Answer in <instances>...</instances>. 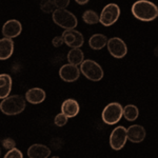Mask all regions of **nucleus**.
<instances>
[{
    "label": "nucleus",
    "mask_w": 158,
    "mask_h": 158,
    "mask_svg": "<svg viewBox=\"0 0 158 158\" xmlns=\"http://www.w3.org/2000/svg\"><path fill=\"white\" fill-rule=\"evenodd\" d=\"M13 79L9 74H1L0 75V98L4 99L10 96L12 91Z\"/></svg>",
    "instance_id": "f3484780"
},
{
    "label": "nucleus",
    "mask_w": 158,
    "mask_h": 158,
    "mask_svg": "<svg viewBox=\"0 0 158 158\" xmlns=\"http://www.w3.org/2000/svg\"><path fill=\"white\" fill-rule=\"evenodd\" d=\"M3 158H23V154L17 148H14L12 150H9L3 156Z\"/></svg>",
    "instance_id": "b1692460"
},
{
    "label": "nucleus",
    "mask_w": 158,
    "mask_h": 158,
    "mask_svg": "<svg viewBox=\"0 0 158 158\" xmlns=\"http://www.w3.org/2000/svg\"><path fill=\"white\" fill-rule=\"evenodd\" d=\"M52 158H59V157H58V156H53Z\"/></svg>",
    "instance_id": "c756f323"
},
{
    "label": "nucleus",
    "mask_w": 158,
    "mask_h": 158,
    "mask_svg": "<svg viewBox=\"0 0 158 158\" xmlns=\"http://www.w3.org/2000/svg\"><path fill=\"white\" fill-rule=\"evenodd\" d=\"M27 154L29 158H48L51 155V149L45 144L34 143L27 149Z\"/></svg>",
    "instance_id": "4468645a"
},
{
    "label": "nucleus",
    "mask_w": 158,
    "mask_h": 158,
    "mask_svg": "<svg viewBox=\"0 0 158 158\" xmlns=\"http://www.w3.org/2000/svg\"><path fill=\"white\" fill-rule=\"evenodd\" d=\"M68 61L73 65H81L85 61V54L80 49H72L68 53Z\"/></svg>",
    "instance_id": "6ab92c4d"
},
{
    "label": "nucleus",
    "mask_w": 158,
    "mask_h": 158,
    "mask_svg": "<svg viewBox=\"0 0 158 158\" xmlns=\"http://www.w3.org/2000/svg\"><path fill=\"white\" fill-rule=\"evenodd\" d=\"M27 106V100L20 95H11L2 99L0 103V111L7 116H15L22 113Z\"/></svg>",
    "instance_id": "f03ea898"
},
{
    "label": "nucleus",
    "mask_w": 158,
    "mask_h": 158,
    "mask_svg": "<svg viewBox=\"0 0 158 158\" xmlns=\"http://www.w3.org/2000/svg\"><path fill=\"white\" fill-rule=\"evenodd\" d=\"M62 37L64 39V43L71 49H80L85 43L83 35L75 29L65 30L62 33Z\"/></svg>",
    "instance_id": "1a4fd4ad"
},
{
    "label": "nucleus",
    "mask_w": 158,
    "mask_h": 158,
    "mask_svg": "<svg viewBox=\"0 0 158 158\" xmlns=\"http://www.w3.org/2000/svg\"><path fill=\"white\" fill-rule=\"evenodd\" d=\"M123 116V108L119 102H111L103 109L101 113L102 121L108 126L118 123Z\"/></svg>",
    "instance_id": "20e7f679"
},
{
    "label": "nucleus",
    "mask_w": 158,
    "mask_h": 158,
    "mask_svg": "<svg viewBox=\"0 0 158 158\" xmlns=\"http://www.w3.org/2000/svg\"><path fill=\"white\" fill-rule=\"evenodd\" d=\"M52 19L58 27L64 30H73L78 24L76 16L67 9H56L52 14Z\"/></svg>",
    "instance_id": "7ed1b4c3"
},
{
    "label": "nucleus",
    "mask_w": 158,
    "mask_h": 158,
    "mask_svg": "<svg viewBox=\"0 0 158 158\" xmlns=\"http://www.w3.org/2000/svg\"><path fill=\"white\" fill-rule=\"evenodd\" d=\"M139 116V110L135 104H127L123 108V117L128 121H135Z\"/></svg>",
    "instance_id": "aec40b11"
},
{
    "label": "nucleus",
    "mask_w": 158,
    "mask_h": 158,
    "mask_svg": "<svg viewBox=\"0 0 158 158\" xmlns=\"http://www.w3.org/2000/svg\"><path fill=\"white\" fill-rule=\"evenodd\" d=\"M56 4L54 0H41L40 1V9L45 14H53L56 11Z\"/></svg>",
    "instance_id": "4be33fe9"
},
{
    "label": "nucleus",
    "mask_w": 158,
    "mask_h": 158,
    "mask_svg": "<svg viewBox=\"0 0 158 158\" xmlns=\"http://www.w3.org/2000/svg\"><path fill=\"white\" fill-rule=\"evenodd\" d=\"M82 20L88 24H96L100 22V15L93 10H88L82 14Z\"/></svg>",
    "instance_id": "412c9836"
},
{
    "label": "nucleus",
    "mask_w": 158,
    "mask_h": 158,
    "mask_svg": "<svg viewBox=\"0 0 158 158\" xmlns=\"http://www.w3.org/2000/svg\"><path fill=\"white\" fill-rule=\"evenodd\" d=\"M128 139L133 143H140L146 138V129L140 124H132L128 129Z\"/></svg>",
    "instance_id": "f8f14e48"
},
{
    "label": "nucleus",
    "mask_w": 158,
    "mask_h": 158,
    "mask_svg": "<svg viewBox=\"0 0 158 158\" xmlns=\"http://www.w3.org/2000/svg\"><path fill=\"white\" fill-rule=\"evenodd\" d=\"M128 139V131L124 127L118 126L110 135V146L114 151H120L126 146Z\"/></svg>",
    "instance_id": "0eeeda50"
},
{
    "label": "nucleus",
    "mask_w": 158,
    "mask_h": 158,
    "mask_svg": "<svg viewBox=\"0 0 158 158\" xmlns=\"http://www.w3.org/2000/svg\"><path fill=\"white\" fill-rule=\"evenodd\" d=\"M109 39L106 38V35L103 34H94L92 35L91 38L89 39V45L91 49L93 50H101L103 49L106 45H108Z\"/></svg>",
    "instance_id": "a211bd4d"
},
{
    "label": "nucleus",
    "mask_w": 158,
    "mask_h": 158,
    "mask_svg": "<svg viewBox=\"0 0 158 158\" xmlns=\"http://www.w3.org/2000/svg\"><path fill=\"white\" fill-rule=\"evenodd\" d=\"M68 120H69V117H67L63 113H58L57 115L55 116V119H54V123L55 126L57 127H64L65 124L68 123Z\"/></svg>",
    "instance_id": "5701e85b"
},
{
    "label": "nucleus",
    "mask_w": 158,
    "mask_h": 158,
    "mask_svg": "<svg viewBox=\"0 0 158 158\" xmlns=\"http://www.w3.org/2000/svg\"><path fill=\"white\" fill-rule=\"evenodd\" d=\"M80 111V106L78 101L73 98H68L61 103V113H63L69 118H74L78 115Z\"/></svg>",
    "instance_id": "ddd939ff"
},
{
    "label": "nucleus",
    "mask_w": 158,
    "mask_h": 158,
    "mask_svg": "<svg viewBox=\"0 0 158 158\" xmlns=\"http://www.w3.org/2000/svg\"><path fill=\"white\" fill-rule=\"evenodd\" d=\"M76 2H77L78 4H80V6H83V4H86L89 2V0H75Z\"/></svg>",
    "instance_id": "cd10ccee"
},
{
    "label": "nucleus",
    "mask_w": 158,
    "mask_h": 158,
    "mask_svg": "<svg viewBox=\"0 0 158 158\" xmlns=\"http://www.w3.org/2000/svg\"><path fill=\"white\" fill-rule=\"evenodd\" d=\"M22 32V25L16 19L7 20L2 27V34L6 38L13 39L15 37H18Z\"/></svg>",
    "instance_id": "9b49d317"
},
{
    "label": "nucleus",
    "mask_w": 158,
    "mask_h": 158,
    "mask_svg": "<svg viewBox=\"0 0 158 158\" xmlns=\"http://www.w3.org/2000/svg\"><path fill=\"white\" fill-rule=\"evenodd\" d=\"M132 15L140 21H153L158 17V7L149 0H138L131 7Z\"/></svg>",
    "instance_id": "f257e3e1"
},
{
    "label": "nucleus",
    "mask_w": 158,
    "mask_h": 158,
    "mask_svg": "<svg viewBox=\"0 0 158 158\" xmlns=\"http://www.w3.org/2000/svg\"><path fill=\"white\" fill-rule=\"evenodd\" d=\"M80 70L77 65H73L71 63L63 64L59 69V77L65 82H74L80 76Z\"/></svg>",
    "instance_id": "9d476101"
},
{
    "label": "nucleus",
    "mask_w": 158,
    "mask_h": 158,
    "mask_svg": "<svg viewBox=\"0 0 158 158\" xmlns=\"http://www.w3.org/2000/svg\"><path fill=\"white\" fill-rule=\"evenodd\" d=\"M14 53V41L10 38H2L0 40V59L6 60Z\"/></svg>",
    "instance_id": "dca6fc26"
},
{
    "label": "nucleus",
    "mask_w": 158,
    "mask_h": 158,
    "mask_svg": "<svg viewBox=\"0 0 158 158\" xmlns=\"http://www.w3.org/2000/svg\"><path fill=\"white\" fill-rule=\"evenodd\" d=\"M154 55L156 56V57H158V45L154 49Z\"/></svg>",
    "instance_id": "c85d7f7f"
},
{
    "label": "nucleus",
    "mask_w": 158,
    "mask_h": 158,
    "mask_svg": "<svg viewBox=\"0 0 158 158\" xmlns=\"http://www.w3.org/2000/svg\"><path fill=\"white\" fill-rule=\"evenodd\" d=\"M120 16V7L116 3H109L100 13V23L104 27H111Z\"/></svg>",
    "instance_id": "423d86ee"
},
{
    "label": "nucleus",
    "mask_w": 158,
    "mask_h": 158,
    "mask_svg": "<svg viewBox=\"0 0 158 158\" xmlns=\"http://www.w3.org/2000/svg\"><path fill=\"white\" fill-rule=\"evenodd\" d=\"M106 47H108L110 54L117 59L123 58L128 53V47H127L126 42L119 37H113L109 39Z\"/></svg>",
    "instance_id": "6e6552de"
},
{
    "label": "nucleus",
    "mask_w": 158,
    "mask_h": 158,
    "mask_svg": "<svg viewBox=\"0 0 158 158\" xmlns=\"http://www.w3.org/2000/svg\"><path fill=\"white\" fill-rule=\"evenodd\" d=\"M47 94L40 88H33L27 91L25 93V100L32 104H39L44 101Z\"/></svg>",
    "instance_id": "2eb2a0df"
},
{
    "label": "nucleus",
    "mask_w": 158,
    "mask_h": 158,
    "mask_svg": "<svg viewBox=\"0 0 158 158\" xmlns=\"http://www.w3.org/2000/svg\"><path fill=\"white\" fill-rule=\"evenodd\" d=\"M57 9H65L70 4V0H54Z\"/></svg>",
    "instance_id": "a878e982"
},
{
    "label": "nucleus",
    "mask_w": 158,
    "mask_h": 158,
    "mask_svg": "<svg viewBox=\"0 0 158 158\" xmlns=\"http://www.w3.org/2000/svg\"><path fill=\"white\" fill-rule=\"evenodd\" d=\"M63 43H64V39H63L62 36H56V37L53 38V40H52V44L54 45L55 48L61 47Z\"/></svg>",
    "instance_id": "bb28decb"
},
{
    "label": "nucleus",
    "mask_w": 158,
    "mask_h": 158,
    "mask_svg": "<svg viewBox=\"0 0 158 158\" xmlns=\"http://www.w3.org/2000/svg\"><path fill=\"white\" fill-rule=\"evenodd\" d=\"M80 72L91 81H99L103 78V70L100 64L92 59H86L81 63Z\"/></svg>",
    "instance_id": "39448f33"
},
{
    "label": "nucleus",
    "mask_w": 158,
    "mask_h": 158,
    "mask_svg": "<svg viewBox=\"0 0 158 158\" xmlns=\"http://www.w3.org/2000/svg\"><path fill=\"white\" fill-rule=\"evenodd\" d=\"M1 144H2V147H3L4 149L7 150V151H9V150L14 149V148H16V141H15L13 138H10V137L2 139Z\"/></svg>",
    "instance_id": "393cba45"
}]
</instances>
